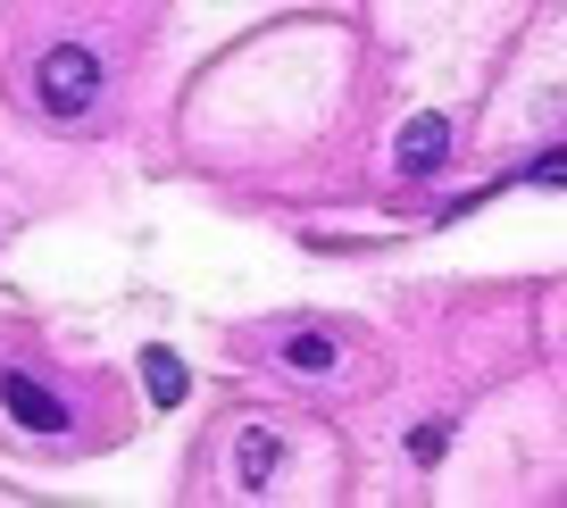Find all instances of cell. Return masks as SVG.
Segmentation results:
<instances>
[{"instance_id":"6da1fadb","label":"cell","mask_w":567,"mask_h":508,"mask_svg":"<svg viewBox=\"0 0 567 508\" xmlns=\"http://www.w3.org/2000/svg\"><path fill=\"white\" fill-rule=\"evenodd\" d=\"M34 92H42L51 117H84V108L101 101V59H92L84 42H59V51L34 68Z\"/></svg>"},{"instance_id":"7a4b0ae2","label":"cell","mask_w":567,"mask_h":508,"mask_svg":"<svg viewBox=\"0 0 567 508\" xmlns=\"http://www.w3.org/2000/svg\"><path fill=\"white\" fill-rule=\"evenodd\" d=\"M0 408H9V417L25 425V434H68V401H59V392H42L34 375H0Z\"/></svg>"},{"instance_id":"3957f363","label":"cell","mask_w":567,"mask_h":508,"mask_svg":"<svg viewBox=\"0 0 567 508\" xmlns=\"http://www.w3.org/2000/svg\"><path fill=\"white\" fill-rule=\"evenodd\" d=\"M392 158H401V176H434V167L451 158V117H434V108H425V117H409Z\"/></svg>"},{"instance_id":"277c9868","label":"cell","mask_w":567,"mask_h":508,"mask_svg":"<svg viewBox=\"0 0 567 508\" xmlns=\"http://www.w3.org/2000/svg\"><path fill=\"white\" fill-rule=\"evenodd\" d=\"M276 458H284V442L267 434V425H250V434L234 442V475H243V491H259L267 475H276Z\"/></svg>"},{"instance_id":"5b68a950","label":"cell","mask_w":567,"mask_h":508,"mask_svg":"<svg viewBox=\"0 0 567 508\" xmlns=\"http://www.w3.org/2000/svg\"><path fill=\"white\" fill-rule=\"evenodd\" d=\"M142 384H151V401H159V408H176L184 401V359L151 342V351H142Z\"/></svg>"},{"instance_id":"8992f818","label":"cell","mask_w":567,"mask_h":508,"mask_svg":"<svg viewBox=\"0 0 567 508\" xmlns=\"http://www.w3.org/2000/svg\"><path fill=\"white\" fill-rule=\"evenodd\" d=\"M284 359H292L301 375H326V367H334V333H292V342H284Z\"/></svg>"},{"instance_id":"52a82bcc","label":"cell","mask_w":567,"mask_h":508,"mask_svg":"<svg viewBox=\"0 0 567 508\" xmlns=\"http://www.w3.org/2000/svg\"><path fill=\"white\" fill-rule=\"evenodd\" d=\"M443 425H417V434H409V458H417V467H434V458H443Z\"/></svg>"},{"instance_id":"ba28073f","label":"cell","mask_w":567,"mask_h":508,"mask_svg":"<svg viewBox=\"0 0 567 508\" xmlns=\"http://www.w3.org/2000/svg\"><path fill=\"white\" fill-rule=\"evenodd\" d=\"M534 184H567V151H550V158H534Z\"/></svg>"}]
</instances>
